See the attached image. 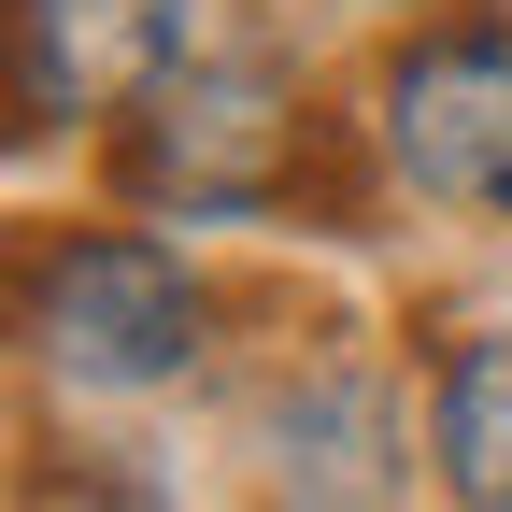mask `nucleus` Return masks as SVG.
Returning <instances> with one entry per match:
<instances>
[{
  "label": "nucleus",
  "mask_w": 512,
  "mask_h": 512,
  "mask_svg": "<svg viewBox=\"0 0 512 512\" xmlns=\"http://www.w3.org/2000/svg\"><path fill=\"white\" fill-rule=\"evenodd\" d=\"M15 342L72 399H143V384H171L200 356V285L143 228H57L15 271Z\"/></svg>",
  "instance_id": "1"
},
{
  "label": "nucleus",
  "mask_w": 512,
  "mask_h": 512,
  "mask_svg": "<svg viewBox=\"0 0 512 512\" xmlns=\"http://www.w3.org/2000/svg\"><path fill=\"white\" fill-rule=\"evenodd\" d=\"M313 114L271 57H185V72L128 114V200L157 214H271L299 200Z\"/></svg>",
  "instance_id": "2"
},
{
  "label": "nucleus",
  "mask_w": 512,
  "mask_h": 512,
  "mask_svg": "<svg viewBox=\"0 0 512 512\" xmlns=\"http://www.w3.org/2000/svg\"><path fill=\"white\" fill-rule=\"evenodd\" d=\"M384 171L441 214H512V15H441L370 86Z\"/></svg>",
  "instance_id": "3"
},
{
  "label": "nucleus",
  "mask_w": 512,
  "mask_h": 512,
  "mask_svg": "<svg viewBox=\"0 0 512 512\" xmlns=\"http://www.w3.org/2000/svg\"><path fill=\"white\" fill-rule=\"evenodd\" d=\"M171 72H185V0H0V86L29 143L143 114Z\"/></svg>",
  "instance_id": "4"
},
{
  "label": "nucleus",
  "mask_w": 512,
  "mask_h": 512,
  "mask_svg": "<svg viewBox=\"0 0 512 512\" xmlns=\"http://www.w3.org/2000/svg\"><path fill=\"white\" fill-rule=\"evenodd\" d=\"M256 456H271V484L299 512H370L399 484V413H384L370 370H299V384H271V413H256Z\"/></svg>",
  "instance_id": "5"
},
{
  "label": "nucleus",
  "mask_w": 512,
  "mask_h": 512,
  "mask_svg": "<svg viewBox=\"0 0 512 512\" xmlns=\"http://www.w3.org/2000/svg\"><path fill=\"white\" fill-rule=\"evenodd\" d=\"M427 456L456 512H512V328H470L427 384Z\"/></svg>",
  "instance_id": "6"
},
{
  "label": "nucleus",
  "mask_w": 512,
  "mask_h": 512,
  "mask_svg": "<svg viewBox=\"0 0 512 512\" xmlns=\"http://www.w3.org/2000/svg\"><path fill=\"white\" fill-rule=\"evenodd\" d=\"M29 512H43V498H29ZM72 512H157V498L128 484V470H72Z\"/></svg>",
  "instance_id": "7"
}]
</instances>
